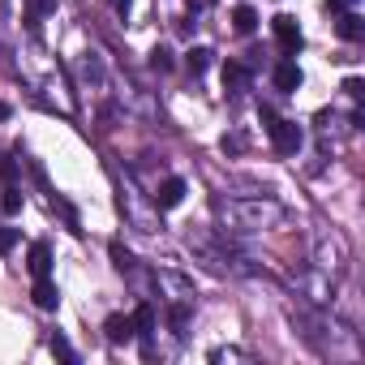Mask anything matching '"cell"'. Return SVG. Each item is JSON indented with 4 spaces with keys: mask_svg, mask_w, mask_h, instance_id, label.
Instances as JSON below:
<instances>
[{
    "mask_svg": "<svg viewBox=\"0 0 365 365\" xmlns=\"http://www.w3.org/2000/svg\"><path fill=\"white\" fill-rule=\"evenodd\" d=\"M48 344H52V352H56V356H65V361H78V352H73V344H69V339H65L61 331H56V335H52Z\"/></svg>",
    "mask_w": 365,
    "mask_h": 365,
    "instance_id": "cell-15",
    "label": "cell"
},
{
    "mask_svg": "<svg viewBox=\"0 0 365 365\" xmlns=\"http://www.w3.org/2000/svg\"><path fill=\"white\" fill-rule=\"evenodd\" d=\"M211 61H215V52H211V48H190V52H185V69H190L194 78H198V73H207V69H211Z\"/></svg>",
    "mask_w": 365,
    "mask_h": 365,
    "instance_id": "cell-11",
    "label": "cell"
},
{
    "mask_svg": "<svg viewBox=\"0 0 365 365\" xmlns=\"http://www.w3.org/2000/svg\"><path fill=\"white\" fill-rule=\"evenodd\" d=\"M232 26H237L241 35H254V26H258V14H254L250 5H237V9H232Z\"/></svg>",
    "mask_w": 365,
    "mask_h": 365,
    "instance_id": "cell-12",
    "label": "cell"
},
{
    "mask_svg": "<svg viewBox=\"0 0 365 365\" xmlns=\"http://www.w3.org/2000/svg\"><path fill=\"white\" fill-rule=\"evenodd\" d=\"M271 35H275V43H279V52L284 56H297L301 52V26H297V18L292 14H279V18H271Z\"/></svg>",
    "mask_w": 365,
    "mask_h": 365,
    "instance_id": "cell-2",
    "label": "cell"
},
{
    "mask_svg": "<svg viewBox=\"0 0 365 365\" xmlns=\"http://www.w3.org/2000/svg\"><path fill=\"white\" fill-rule=\"evenodd\" d=\"M150 331H155V309H150V305H138V309H133V335L142 339L146 352H150Z\"/></svg>",
    "mask_w": 365,
    "mask_h": 365,
    "instance_id": "cell-10",
    "label": "cell"
},
{
    "mask_svg": "<svg viewBox=\"0 0 365 365\" xmlns=\"http://www.w3.org/2000/svg\"><path fill=\"white\" fill-rule=\"evenodd\" d=\"M112 262H116V271H133V254L120 241H112Z\"/></svg>",
    "mask_w": 365,
    "mask_h": 365,
    "instance_id": "cell-14",
    "label": "cell"
},
{
    "mask_svg": "<svg viewBox=\"0 0 365 365\" xmlns=\"http://www.w3.org/2000/svg\"><path fill=\"white\" fill-rule=\"evenodd\" d=\"M26 267H31V275L39 279V275H48L52 271V245L48 241H35L31 245V254H26Z\"/></svg>",
    "mask_w": 365,
    "mask_h": 365,
    "instance_id": "cell-7",
    "label": "cell"
},
{
    "mask_svg": "<svg viewBox=\"0 0 365 365\" xmlns=\"http://www.w3.org/2000/svg\"><path fill=\"white\" fill-rule=\"evenodd\" d=\"M271 82H275V91H279V95H297L305 78H301V65H297L292 56H284V61L275 65V73H271Z\"/></svg>",
    "mask_w": 365,
    "mask_h": 365,
    "instance_id": "cell-3",
    "label": "cell"
},
{
    "mask_svg": "<svg viewBox=\"0 0 365 365\" xmlns=\"http://www.w3.org/2000/svg\"><path fill=\"white\" fill-rule=\"evenodd\" d=\"M9 112H14V108H9V103H0V120H9Z\"/></svg>",
    "mask_w": 365,
    "mask_h": 365,
    "instance_id": "cell-24",
    "label": "cell"
},
{
    "mask_svg": "<svg viewBox=\"0 0 365 365\" xmlns=\"http://www.w3.org/2000/svg\"><path fill=\"white\" fill-rule=\"evenodd\" d=\"M344 91H348V99H356V103L365 99V82H361V78H348V82H344Z\"/></svg>",
    "mask_w": 365,
    "mask_h": 365,
    "instance_id": "cell-18",
    "label": "cell"
},
{
    "mask_svg": "<svg viewBox=\"0 0 365 365\" xmlns=\"http://www.w3.org/2000/svg\"><path fill=\"white\" fill-rule=\"evenodd\" d=\"M56 5H61V0H26V14H31V18H43V14H52Z\"/></svg>",
    "mask_w": 365,
    "mask_h": 365,
    "instance_id": "cell-16",
    "label": "cell"
},
{
    "mask_svg": "<svg viewBox=\"0 0 365 365\" xmlns=\"http://www.w3.org/2000/svg\"><path fill=\"white\" fill-rule=\"evenodd\" d=\"M31 297H35V305H39V309H56V305H61V292H56V284H52L48 275H39V279H35Z\"/></svg>",
    "mask_w": 365,
    "mask_h": 365,
    "instance_id": "cell-9",
    "label": "cell"
},
{
    "mask_svg": "<svg viewBox=\"0 0 365 365\" xmlns=\"http://www.w3.org/2000/svg\"><path fill=\"white\" fill-rule=\"evenodd\" d=\"M0 211H5V215H18V211H22V190H18V185H5V198H0Z\"/></svg>",
    "mask_w": 365,
    "mask_h": 365,
    "instance_id": "cell-13",
    "label": "cell"
},
{
    "mask_svg": "<svg viewBox=\"0 0 365 365\" xmlns=\"http://www.w3.org/2000/svg\"><path fill=\"white\" fill-rule=\"evenodd\" d=\"M150 65H155L159 73H168V69H172V52H168V48H155V52H150Z\"/></svg>",
    "mask_w": 365,
    "mask_h": 365,
    "instance_id": "cell-17",
    "label": "cell"
},
{
    "mask_svg": "<svg viewBox=\"0 0 365 365\" xmlns=\"http://www.w3.org/2000/svg\"><path fill=\"white\" fill-rule=\"evenodd\" d=\"M18 245V228H0V254H9Z\"/></svg>",
    "mask_w": 365,
    "mask_h": 365,
    "instance_id": "cell-19",
    "label": "cell"
},
{
    "mask_svg": "<svg viewBox=\"0 0 365 365\" xmlns=\"http://www.w3.org/2000/svg\"><path fill=\"white\" fill-rule=\"evenodd\" d=\"M267 133H271V142H275V150H279V155H297V150H301V142H305L301 125H297V120H284V116H275V120L267 125Z\"/></svg>",
    "mask_w": 365,
    "mask_h": 365,
    "instance_id": "cell-1",
    "label": "cell"
},
{
    "mask_svg": "<svg viewBox=\"0 0 365 365\" xmlns=\"http://www.w3.org/2000/svg\"><path fill=\"white\" fill-rule=\"evenodd\" d=\"M185 5H190L194 14H202V9H211V5H215V0H185Z\"/></svg>",
    "mask_w": 365,
    "mask_h": 365,
    "instance_id": "cell-23",
    "label": "cell"
},
{
    "mask_svg": "<svg viewBox=\"0 0 365 365\" xmlns=\"http://www.w3.org/2000/svg\"><path fill=\"white\" fill-rule=\"evenodd\" d=\"M0 172H5V185H14V180H18V159H5V168H0Z\"/></svg>",
    "mask_w": 365,
    "mask_h": 365,
    "instance_id": "cell-21",
    "label": "cell"
},
{
    "mask_svg": "<svg viewBox=\"0 0 365 365\" xmlns=\"http://www.w3.org/2000/svg\"><path fill=\"white\" fill-rule=\"evenodd\" d=\"M250 82H254V69H250V65H241V61H228V65H224V91H228V95L250 91Z\"/></svg>",
    "mask_w": 365,
    "mask_h": 365,
    "instance_id": "cell-5",
    "label": "cell"
},
{
    "mask_svg": "<svg viewBox=\"0 0 365 365\" xmlns=\"http://www.w3.org/2000/svg\"><path fill=\"white\" fill-rule=\"evenodd\" d=\"M185 194H190V185H185V180H180V176H168L163 185L155 190V202H159V211H172V207H180V202H185Z\"/></svg>",
    "mask_w": 365,
    "mask_h": 365,
    "instance_id": "cell-4",
    "label": "cell"
},
{
    "mask_svg": "<svg viewBox=\"0 0 365 365\" xmlns=\"http://www.w3.org/2000/svg\"><path fill=\"white\" fill-rule=\"evenodd\" d=\"M335 35L344 39V43H356V39H365V22L348 9V14H339V22H335Z\"/></svg>",
    "mask_w": 365,
    "mask_h": 365,
    "instance_id": "cell-8",
    "label": "cell"
},
{
    "mask_svg": "<svg viewBox=\"0 0 365 365\" xmlns=\"http://www.w3.org/2000/svg\"><path fill=\"white\" fill-rule=\"evenodd\" d=\"M108 5H112V9H116L120 18H129V5H133V0H108Z\"/></svg>",
    "mask_w": 365,
    "mask_h": 365,
    "instance_id": "cell-22",
    "label": "cell"
},
{
    "mask_svg": "<svg viewBox=\"0 0 365 365\" xmlns=\"http://www.w3.org/2000/svg\"><path fill=\"white\" fill-rule=\"evenodd\" d=\"M103 335H108V344H129L133 339V314H108Z\"/></svg>",
    "mask_w": 365,
    "mask_h": 365,
    "instance_id": "cell-6",
    "label": "cell"
},
{
    "mask_svg": "<svg viewBox=\"0 0 365 365\" xmlns=\"http://www.w3.org/2000/svg\"><path fill=\"white\" fill-rule=\"evenodd\" d=\"M322 5H327L331 14H348V9H356V0H322Z\"/></svg>",
    "mask_w": 365,
    "mask_h": 365,
    "instance_id": "cell-20",
    "label": "cell"
}]
</instances>
